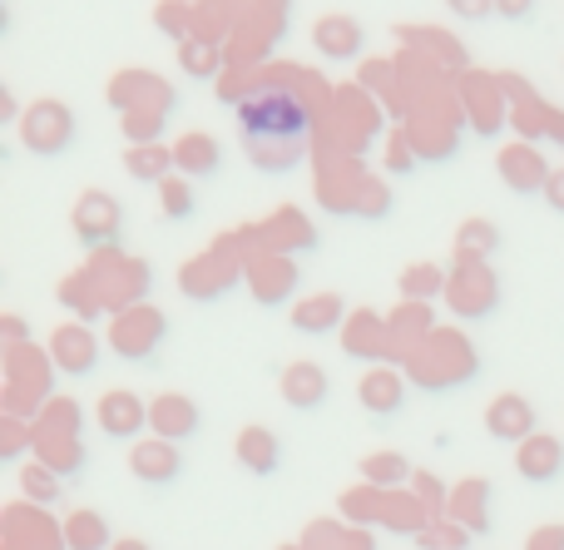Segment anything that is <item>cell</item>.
Returning a JSON list of instances; mask_svg holds the SVG:
<instances>
[{
    "label": "cell",
    "instance_id": "cell-15",
    "mask_svg": "<svg viewBox=\"0 0 564 550\" xmlns=\"http://www.w3.org/2000/svg\"><path fill=\"white\" fill-rule=\"evenodd\" d=\"M347 298L341 293H317V298H302L297 308H292V327H297L302 337H327L337 333V327H347Z\"/></svg>",
    "mask_w": 564,
    "mask_h": 550
},
{
    "label": "cell",
    "instance_id": "cell-16",
    "mask_svg": "<svg viewBox=\"0 0 564 550\" xmlns=\"http://www.w3.org/2000/svg\"><path fill=\"white\" fill-rule=\"evenodd\" d=\"M174 174H184L188 184L194 179H218L224 174V144L214 134H184L174 144Z\"/></svg>",
    "mask_w": 564,
    "mask_h": 550
},
{
    "label": "cell",
    "instance_id": "cell-19",
    "mask_svg": "<svg viewBox=\"0 0 564 550\" xmlns=\"http://www.w3.org/2000/svg\"><path fill=\"white\" fill-rule=\"evenodd\" d=\"M124 169H129V179H139V184H164V179H174V149L129 144L124 149Z\"/></svg>",
    "mask_w": 564,
    "mask_h": 550
},
{
    "label": "cell",
    "instance_id": "cell-26",
    "mask_svg": "<svg viewBox=\"0 0 564 550\" xmlns=\"http://www.w3.org/2000/svg\"><path fill=\"white\" fill-rule=\"evenodd\" d=\"M20 492H25L30 502H40V506H55L59 502V476L50 472L45 462H35V466H25V472H20Z\"/></svg>",
    "mask_w": 564,
    "mask_h": 550
},
{
    "label": "cell",
    "instance_id": "cell-10",
    "mask_svg": "<svg viewBox=\"0 0 564 550\" xmlns=\"http://www.w3.org/2000/svg\"><path fill=\"white\" fill-rule=\"evenodd\" d=\"M50 357L65 377H95L99 373V337L85 323H65L50 337Z\"/></svg>",
    "mask_w": 564,
    "mask_h": 550
},
{
    "label": "cell",
    "instance_id": "cell-17",
    "mask_svg": "<svg viewBox=\"0 0 564 550\" xmlns=\"http://www.w3.org/2000/svg\"><path fill=\"white\" fill-rule=\"evenodd\" d=\"M234 456L248 476H278L282 472V442L268 427H243L234 442Z\"/></svg>",
    "mask_w": 564,
    "mask_h": 550
},
{
    "label": "cell",
    "instance_id": "cell-33",
    "mask_svg": "<svg viewBox=\"0 0 564 550\" xmlns=\"http://www.w3.org/2000/svg\"><path fill=\"white\" fill-rule=\"evenodd\" d=\"M0 333H6V337H10V343H25V333H30V327H25V317L6 313V317H0Z\"/></svg>",
    "mask_w": 564,
    "mask_h": 550
},
{
    "label": "cell",
    "instance_id": "cell-3",
    "mask_svg": "<svg viewBox=\"0 0 564 550\" xmlns=\"http://www.w3.org/2000/svg\"><path fill=\"white\" fill-rule=\"evenodd\" d=\"M446 303L456 317H466V323H480V317H490L500 308V283L496 273H490V263H466L460 258L456 278H451L446 288Z\"/></svg>",
    "mask_w": 564,
    "mask_h": 550
},
{
    "label": "cell",
    "instance_id": "cell-27",
    "mask_svg": "<svg viewBox=\"0 0 564 550\" xmlns=\"http://www.w3.org/2000/svg\"><path fill=\"white\" fill-rule=\"evenodd\" d=\"M371 317L361 313V317H351L347 323V337H341V347H347V357H387V347L381 343H371Z\"/></svg>",
    "mask_w": 564,
    "mask_h": 550
},
{
    "label": "cell",
    "instance_id": "cell-14",
    "mask_svg": "<svg viewBox=\"0 0 564 550\" xmlns=\"http://www.w3.org/2000/svg\"><path fill=\"white\" fill-rule=\"evenodd\" d=\"M278 387H282V402H288L292 412H317V407H327V397H332V377L322 373L317 363H288Z\"/></svg>",
    "mask_w": 564,
    "mask_h": 550
},
{
    "label": "cell",
    "instance_id": "cell-25",
    "mask_svg": "<svg viewBox=\"0 0 564 550\" xmlns=\"http://www.w3.org/2000/svg\"><path fill=\"white\" fill-rule=\"evenodd\" d=\"M361 476H367L377 492H387V486L411 482V462L401 452H377V456H367V462H361Z\"/></svg>",
    "mask_w": 564,
    "mask_h": 550
},
{
    "label": "cell",
    "instance_id": "cell-20",
    "mask_svg": "<svg viewBox=\"0 0 564 550\" xmlns=\"http://www.w3.org/2000/svg\"><path fill=\"white\" fill-rule=\"evenodd\" d=\"M194 214H198V194H194V184H188L184 174L164 179V184H159V218H169V224H188Z\"/></svg>",
    "mask_w": 564,
    "mask_h": 550
},
{
    "label": "cell",
    "instance_id": "cell-12",
    "mask_svg": "<svg viewBox=\"0 0 564 550\" xmlns=\"http://www.w3.org/2000/svg\"><path fill=\"white\" fill-rule=\"evenodd\" d=\"M99 432L109 442H139V432L149 427V402L134 392H105L99 397Z\"/></svg>",
    "mask_w": 564,
    "mask_h": 550
},
{
    "label": "cell",
    "instance_id": "cell-1",
    "mask_svg": "<svg viewBox=\"0 0 564 550\" xmlns=\"http://www.w3.org/2000/svg\"><path fill=\"white\" fill-rule=\"evenodd\" d=\"M238 129H243V139L253 149H263V144L297 149L312 129V109L292 89H258V95H248L238 105Z\"/></svg>",
    "mask_w": 564,
    "mask_h": 550
},
{
    "label": "cell",
    "instance_id": "cell-8",
    "mask_svg": "<svg viewBox=\"0 0 564 550\" xmlns=\"http://www.w3.org/2000/svg\"><path fill=\"white\" fill-rule=\"evenodd\" d=\"M496 169H500V184L510 188V194H545L550 188V179H555V169L545 164V154H540L535 144H510V149H500V159H496Z\"/></svg>",
    "mask_w": 564,
    "mask_h": 550
},
{
    "label": "cell",
    "instance_id": "cell-28",
    "mask_svg": "<svg viewBox=\"0 0 564 550\" xmlns=\"http://www.w3.org/2000/svg\"><path fill=\"white\" fill-rule=\"evenodd\" d=\"M164 119L169 115H129V139L134 144H159L154 134H164Z\"/></svg>",
    "mask_w": 564,
    "mask_h": 550
},
{
    "label": "cell",
    "instance_id": "cell-21",
    "mask_svg": "<svg viewBox=\"0 0 564 550\" xmlns=\"http://www.w3.org/2000/svg\"><path fill=\"white\" fill-rule=\"evenodd\" d=\"M456 248L466 263H486V258L500 248V228L486 224V218H466V224L456 228Z\"/></svg>",
    "mask_w": 564,
    "mask_h": 550
},
{
    "label": "cell",
    "instance_id": "cell-13",
    "mask_svg": "<svg viewBox=\"0 0 564 550\" xmlns=\"http://www.w3.org/2000/svg\"><path fill=\"white\" fill-rule=\"evenodd\" d=\"M516 472L530 486H555L564 476V442L550 432H535L525 446H516Z\"/></svg>",
    "mask_w": 564,
    "mask_h": 550
},
{
    "label": "cell",
    "instance_id": "cell-23",
    "mask_svg": "<svg viewBox=\"0 0 564 550\" xmlns=\"http://www.w3.org/2000/svg\"><path fill=\"white\" fill-rule=\"evenodd\" d=\"M65 546L69 550H115L109 546V526L99 511H75L65 521Z\"/></svg>",
    "mask_w": 564,
    "mask_h": 550
},
{
    "label": "cell",
    "instance_id": "cell-4",
    "mask_svg": "<svg viewBox=\"0 0 564 550\" xmlns=\"http://www.w3.org/2000/svg\"><path fill=\"white\" fill-rule=\"evenodd\" d=\"M164 333H169L164 313H154V308H134V313H124L115 323L109 347H115L119 357H129V363H149V357L164 347Z\"/></svg>",
    "mask_w": 564,
    "mask_h": 550
},
{
    "label": "cell",
    "instance_id": "cell-6",
    "mask_svg": "<svg viewBox=\"0 0 564 550\" xmlns=\"http://www.w3.org/2000/svg\"><path fill=\"white\" fill-rule=\"evenodd\" d=\"M486 432L496 436V442H506V446H525L530 436L540 432L535 402H530V397H520V392H500L496 402L486 407Z\"/></svg>",
    "mask_w": 564,
    "mask_h": 550
},
{
    "label": "cell",
    "instance_id": "cell-32",
    "mask_svg": "<svg viewBox=\"0 0 564 550\" xmlns=\"http://www.w3.org/2000/svg\"><path fill=\"white\" fill-rule=\"evenodd\" d=\"M184 69H188V75H214V55H208V50H194V45H188L184 50Z\"/></svg>",
    "mask_w": 564,
    "mask_h": 550
},
{
    "label": "cell",
    "instance_id": "cell-5",
    "mask_svg": "<svg viewBox=\"0 0 564 550\" xmlns=\"http://www.w3.org/2000/svg\"><path fill=\"white\" fill-rule=\"evenodd\" d=\"M149 432H154L159 442L184 446V442H194V436L204 432V412H198L194 397L164 392V397H154V402H149Z\"/></svg>",
    "mask_w": 564,
    "mask_h": 550
},
{
    "label": "cell",
    "instance_id": "cell-31",
    "mask_svg": "<svg viewBox=\"0 0 564 550\" xmlns=\"http://www.w3.org/2000/svg\"><path fill=\"white\" fill-rule=\"evenodd\" d=\"M20 452H25V427H20V422H6V442H0V456H6V462H15Z\"/></svg>",
    "mask_w": 564,
    "mask_h": 550
},
{
    "label": "cell",
    "instance_id": "cell-22",
    "mask_svg": "<svg viewBox=\"0 0 564 550\" xmlns=\"http://www.w3.org/2000/svg\"><path fill=\"white\" fill-rule=\"evenodd\" d=\"M446 288H451V278L441 263H411L406 273H401V298H411V303H431V298H441Z\"/></svg>",
    "mask_w": 564,
    "mask_h": 550
},
{
    "label": "cell",
    "instance_id": "cell-36",
    "mask_svg": "<svg viewBox=\"0 0 564 550\" xmlns=\"http://www.w3.org/2000/svg\"><path fill=\"white\" fill-rule=\"evenodd\" d=\"M115 550H149V546H144V541H119Z\"/></svg>",
    "mask_w": 564,
    "mask_h": 550
},
{
    "label": "cell",
    "instance_id": "cell-30",
    "mask_svg": "<svg viewBox=\"0 0 564 550\" xmlns=\"http://www.w3.org/2000/svg\"><path fill=\"white\" fill-rule=\"evenodd\" d=\"M535 10H540V0H496V15L500 20H516V25H525Z\"/></svg>",
    "mask_w": 564,
    "mask_h": 550
},
{
    "label": "cell",
    "instance_id": "cell-35",
    "mask_svg": "<svg viewBox=\"0 0 564 550\" xmlns=\"http://www.w3.org/2000/svg\"><path fill=\"white\" fill-rule=\"evenodd\" d=\"M411 482H416V492L421 496H426V502H446V486H441V482H431V476H411Z\"/></svg>",
    "mask_w": 564,
    "mask_h": 550
},
{
    "label": "cell",
    "instance_id": "cell-7",
    "mask_svg": "<svg viewBox=\"0 0 564 550\" xmlns=\"http://www.w3.org/2000/svg\"><path fill=\"white\" fill-rule=\"evenodd\" d=\"M129 472H134V482L164 492V486H174L178 476H184V446L159 442V436L134 442V446H129Z\"/></svg>",
    "mask_w": 564,
    "mask_h": 550
},
{
    "label": "cell",
    "instance_id": "cell-9",
    "mask_svg": "<svg viewBox=\"0 0 564 550\" xmlns=\"http://www.w3.org/2000/svg\"><path fill=\"white\" fill-rule=\"evenodd\" d=\"M75 234L85 248H105L124 234V208L115 204L109 194H85L75 204Z\"/></svg>",
    "mask_w": 564,
    "mask_h": 550
},
{
    "label": "cell",
    "instance_id": "cell-2",
    "mask_svg": "<svg viewBox=\"0 0 564 550\" xmlns=\"http://www.w3.org/2000/svg\"><path fill=\"white\" fill-rule=\"evenodd\" d=\"M20 139H25L30 154L59 159L79 139V125H75V115H69V105H59V99H35V105L20 115Z\"/></svg>",
    "mask_w": 564,
    "mask_h": 550
},
{
    "label": "cell",
    "instance_id": "cell-29",
    "mask_svg": "<svg viewBox=\"0 0 564 550\" xmlns=\"http://www.w3.org/2000/svg\"><path fill=\"white\" fill-rule=\"evenodd\" d=\"M446 6H451V15L466 20V25H480V20L496 15V0H446Z\"/></svg>",
    "mask_w": 564,
    "mask_h": 550
},
{
    "label": "cell",
    "instance_id": "cell-18",
    "mask_svg": "<svg viewBox=\"0 0 564 550\" xmlns=\"http://www.w3.org/2000/svg\"><path fill=\"white\" fill-rule=\"evenodd\" d=\"M312 45H317L327 60H357L361 25L347 15H327V20H317V30H312Z\"/></svg>",
    "mask_w": 564,
    "mask_h": 550
},
{
    "label": "cell",
    "instance_id": "cell-34",
    "mask_svg": "<svg viewBox=\"0 0 564 550\" xmlns=\"http://www.w3.org/2000/svg\"><path fill=\"white\" fill-rule=\"evenodd\" d=\"M545 204L555 208V214H564V169H555V179H550V188H545Z\"/></svg>",
    "mask_w": 564,
    "mask_h": 550
},
{
    "label": "cell",
    "instance_id": "cell-24",
    "mask_svg": "<svg viewBox=\"0 0 564 550\" xmlns=\"http://www.w3.org/2000/svg\"><path fill=\"white\" fill-rule=\"evenodd\" d=\"M292 288H297V263H292V258H282V254H278V263L268 268V278H253V293H258V303H263V308L288 303Z\"/></svg>",
    "mask_w": 564,
    "mask_h": 550
},
{
    "label": "cell",
    "instance_id": "cell-11",
    "mask_svg": "<svg viewBox=\"0 0 564 550\" xmlns=\"http://www.w3.org/2000/svg\"><path fill=\"white\" fill-rule=\"evenodd\" d=\"M357 397L371 422H397V417L406 412V377H401L397 367H371V373L361 377Z\"/></svg>",
    "mask_w": 564,
    "mask_h": 550
}]
</instances>
